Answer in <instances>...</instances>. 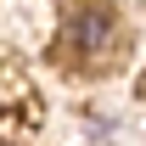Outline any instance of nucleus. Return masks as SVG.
<instances>
[{"instance_id":"f257e3e1","label":"nucleus","mask_w":146,"mask_h":146,"mask_svg":"<svg viewBox=\"0 0 146 146\" xmlns=\"http://www.w3.org/2000/svg\"><path fill=\"white\" fill-rule=\"evenodd\" d=\"M107 34H112V11L107 6H79V11H68V28H62L56 51L62 56H90V51L107 45Z\"/></svg>"}]
</instances>
